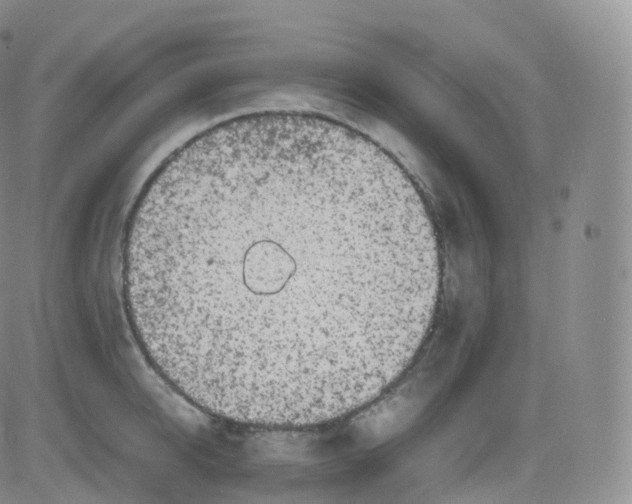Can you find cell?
Segmentation results:
<instances>
[{
    "label": "cell",
    "mask_w": 632,
    "mask_h": 504,
    "mask_svg": "<svg viewBox=\"0 0 632 504\" xmlns=\"http://www.w3.org/2000/svg\"><path fill=\"white\" fill-rule=\"evenodd\" d=\"M123 290L158 374L210 415L292 429L406 371L440 287L436 231L399 163L329 117L259 111L174 150L125 226Z\"/></svg>",
    "instance_id": "1"
}]
</instances>
